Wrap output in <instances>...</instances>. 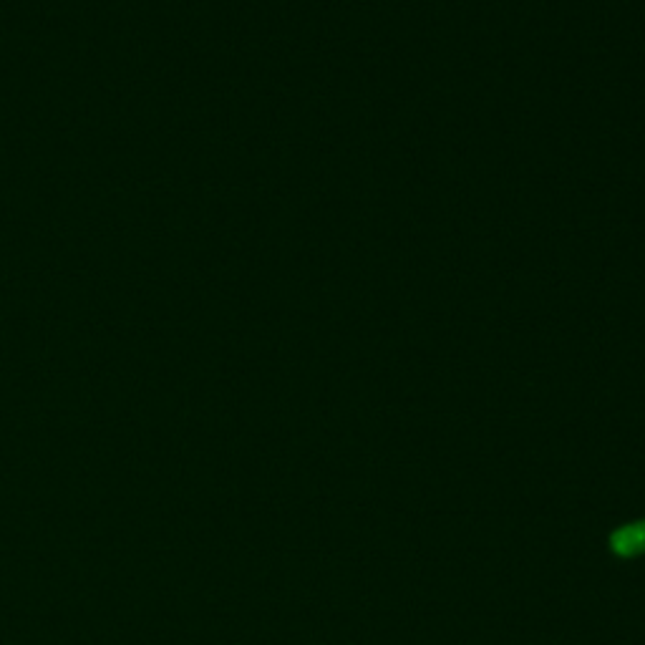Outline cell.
I'll use <instances>...</instances> for the list:
<instances>
[{
    "label": "cell",
    "mask_w": 645,
    "mask_h": 645,
    "mask_svg": "<svg viewBox=\"0 0 645 645\" xmlns=\"http://www.w3.org/2000/svg\"><path fill=\"white\" fill-rule=\"evenodd\" d=\"M610 552L620 560H633V557L645 555V520L628 522V525L618 527L610 532Z\"/></svg>",
    "instance_id": "obj_1"
}]
</instances>
